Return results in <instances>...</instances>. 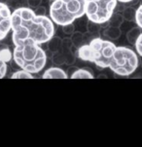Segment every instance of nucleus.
Returning a JSON list of instances; mask_svg holds the SVG:
<instances>
[{
    "mask_svg": "<svg viewBox=\"0 0 142 147\" xmlns=\"http://www.w3.org/2000/svg\"><path fill=\"white\" fill-rule=\"evenodd\" d=\"M134 46H135V50H136V52H137V54L142 58V32L140 35H139L137 41H136Z\"/></svg>",
    "mask_w": 142,
    "mask_h": 147,
    "instance_id": "23",
    "label": "nucleus"
},
{
    "mask_svg": "<svg viewBox=\"0 0 142 147\" xmlns=\"http://www.w3.org/2000/svg\"><path fill=\"white\" fill-rule=\"evenodd\" d=\"M13 61L20 68L36 74L46 66L47 54L40 44L32 40H26L15 45Z\"/></svg>",
    "mask_w": 142,
    "mask_h": 147,
    "instance_id": "2",
    "label": "nucleus"
},
{
    "mask_svg": "<svg viewBox=\"0 0 142 147\" xmlns=\"http://www.w3.org/2000/svg\"><path fill=\"white\" fill-rule=\"evenodd\" d=\"M117 2V0H86L85 15L89 21L106 24L115 11Z\"/></svg>",
    "mask_w": 142,
    "mask_h": 147,
    "instance_id": "6",
    "label": "nucleus"
},
{
    "mask_svg": "<svg viewBox=\"0 0 142 147\" xmlns=\"http://www.w3.org/2000/svg\"><path fill=\"white\" fill-rule=\"evenodd\" d=\"M61 28H62V32H63L66 36H71L72 33L76 30L75 24H74L73 22H71V24H63V26H61Z\"/></svg>",
    "mask_w": 142,
    "mask_h": 147,
    "instance_id": "20",
    "label": "nucleus"
},
{
    "mask_svg": "<svg viewBox=\"0 0 142 147\" xmlns=\"http://www.w3.org/2000/svg\"><path fill=\"white\" fill-rule=\"evenodd\" d=\"M124 17V20L128 22H135V16H136V10L134 9V6H126L121 12Z\"/></svg>",
    "mask_w": 142,
    "mask_h": 147,
    "instance_id": "15",
    "label": "nucleus"
},
{
    "mask_svg": "<svg viewBox=\"0 0 142 147\" xmlns=\"http://www.w3.org/2000/svg\"><path fill=\"white\" fill-rule=\"evenodd\" d=\"M138 64V57L133 49L117 46L108 68L119 76H129L137 69Z\"/></svg>",
    "mask_w": 142,
    "mask_h": 147,
    "instance_id": "5",
    "label": "nucleus"
},
{
    "mask_svg": "<svg viewBox=\"0 0 142 147\" xmlns=\"http://www.w3.org/2000/svg\"><path fill=\"white\" fill-rule=\"evenodd\" d=\"M122 35V29L121 27L106 26L105 27L101 29V36L107 40L114 41L118 40Z\"/></svg>",
    "mask_w": 142,
    "mask_h": 147,
    "instance_id": "11",
    "label": "nucleus"
},
{
    "mask_svg": "<svg viewBox=\"0 0 142 147\" xmlns=\"http://www.w3.org/2000/svg\"><path fill=\"white\" fill-rule=\"evenodd\" d=\"M12 30V12L9 6L0 2V41Z\"/></svg>",
    "mask_w": 142,
    "mask_h": 147,
    "instance_id": "7",
    "label": "nucleus"
},
{
    "mask_svg": "<svg viewBox=\"0 0 142 147\" xmlns=\"http://www.w3.org/2000/svg\"><path fill=\"white\" fill-rule=\"evenodd\" d=\"M62 39L59 36L54 35L50 40L47 42V48L51 54H55L61 50Z\"/></svg>",
    "mask_w": 142,
    "mask_h": 147,
    "instance_id": "13",
    "label": "nucleus"
},
{
    "mask_svg": "<svg viewBox=\"0 0 142 147\" xmlns=\"http://www.w3.org/2000/svg\"><path fill=\"white\" fill-rule=\"evenodd\" d=\"M73 44L70 39V37H66L63 38L61 41V47L59 52L63 55L64 59H65V64L66 65H73L76 61V52L73 51Z\"/></svg>",
    "mask_w": 142,
    "mask_h": 147,
    "instance_id": "8",
    "label": "nucleus"
},
{
    "mask_svg": "<svg viewBox=\"0 0 142 147\" xmlns=\"http://www.w3.org/2000/svg\"><path fill=\"white\" fill-rule=\"evenodd\" d=\"M142 32V29L139 27L137 24L136 26H133L131 28H129L128 31H127V34H126V37H127V40L131 45H135L136 41H137L139 35L141 34Z\"/></svg>",
    "mask_w": 142,
    "mask_h": 147,
    "instance_id": "12",
    "label": "nucleus"
},
{
    "mask_svg": "<svg viewBox=\"0 0 142 147\" xmlns=\"http://www.w3.org/2000/svg\"><path fill=\"white\" fill-rule=\"evenodd\" d=\"M7 1H9V2H13V1H16V0H7Z\"/></svg>",
    "mask_w": 142,
    "mask_h": 147,
    "instance_id": "28",
    "label": "nucleus"
},
{
    "mask_svg": "<svg viewBox=\"0 0 142 147\" xmlns=\"http://www.w3.org/2000/svg\"><path fill=\"white\" fill-rule=\"evenodd\" d=\"M43 79H67L68 75H67L66 71L61 68L59 66H52L47 69L42 75Z\"/></svg>",
    "mask_w": 142,
    "mask_h": 147,
    "instance_id": "10",
    "label": "nucleus"
},
{
    "mask_svg": "<svg viewBox=\"0 0 142 147\" xmlns=\"http://www.w3.org/2000/svg\"><path fill=\"white\" fill-rule=\"evenodd\" d=\"M117 1L122 2V3H127V2H129V1H131V0H117Z\"/></svg>",
    "mask_w": 142,
    "mask_h": 147,
    "instance_id": "27",
    "label": "nucleus"
},
{
    "mask_svg": "<svg viewBox=\"0 0 142 147\" xmlns=\"http://www.w3.org/2000/svg\"><path fill=\"white\" fill-rule=\"evenodd\" d=\"M70 39L72 41V44L75 48H79L82 45L85 44V39H84V32L75 30L72 33V35L70 36Z\"/></svg>",
    "mask_w": 142,
    "mask_h": 147,
    "instance_id": "16",
    "label": "nucleus"
},
{
    "mask_svg": "<svg viewBox=\"0 0 142 147\" xmlns=\"http://www.w3.org/2000/svg\"><path fill=\"white\" fill-rule=\"evenodd\" d=\"M124 22H125V20H124V17L121 12L114 11V13L111 15L110 19L108 20L107 24H108V26H111L121 27L123 26Z\"/></svg>",
    "mask_w": 142,
    "mask_h": 147,
    "instance_id": "14",
    "label": "nucleus"
},
{
    "mask_svg": "<svg viewBox=\"0 0 142 147\" xmlns=\"http://www.w3.org/2000/svg\"><path fill=\"white\" fill-rule=\"evenodd\" d=\"M34 13H35L37 16H46L47 14V9L45 6H42V5H40V6L36 7L35 9H33Z\"/></svg>",
    "mask_w": 142,
    "mask_h": 147,
    "instance_id": "25",
    "label": "nucleus"
},
{
    "mask_svg": "<svg viewBox=\"0 0 142 147\" xmlns=\"http://www.w3.org/2000/svg\"><path fill=\"white\" fill-rule=\"evenodd\" d=\"M42 3V0H26V5L28 8L35 9L36 7L40 6Z\"/></svg>",
    "mask_w": 142,
    "mask_h": 147,
    "instance_id": "24",
    "label": "nucleus"
},
{
    "mask_svg": "<svg viewBox=\"0 0 142 147\" xmlns=\"http://www.w3.org/2000/svg\"><path fill=\"white\" fill-rule=\"evenodd\" d=\"M0 58L4 59L6 63L11 61V59H13V53L11 52L9 46H7V45H0Z\"/></svg>",
    "mask_w": 142,
    "mask_h": 147,
    "instance_id": "17",
    "label": "nucleus"
},
{
    "mask_svg": "<svg viewBox=\"0 0 142 147\" xmlns=\"http://www.w3.org/2000/svg\"><path fill=\"white\" fill-rule=\"evenodd\" d=\"M96 78H104V79H106V78H108V77H107V75H105V74H99V75L96 77Z\"/></svg>",
    "mask_w": 142,
    "mask_h": 147,
    "instance_id": "26",
    "label": "nucleus"
},
{
    "mask_svg": "<svg viewBox=\"0 0 142 147\" xmlns=\"http://www.w3.org/2000/svg\"><path fill=\"white\" fill-rule=\"evenodd\" d=\"M140 65H141V68H142V61H141V63H140Z\"/></svg>",
    "mask_w": 142,
    "mask_h": 147,
    "instance_id": "29",
    "label": "nucleus"
},
{
    "mask_svg": "<svg viewBox=\"0 0 142 147\" xmlns=\"http://www.w3.org/2000/svg\"><path fill=\"white\" fill-rule=\"evenodd\" d=\"M55 24L47 16H37L33 9L19 7L12 12V39L14 45L26 40L47 43L55 35Z\"/></svg>",
    "mask_w": 142,
    "mask_h": 147,
    "instance_id": "1",
    "label": "nucleus"
},
{
    "mask_svg": "<svg viewBox=\"0 0 142 147\" xmlns=\"http://www.w3.org/2000/svg\"><path fill=\"white\" fill-rule=\"evenodd\" d=\"M86 0H53L50 6V18L54 24L63 26L85 16Z\"/></svg>",
    "mask_w": 142,
    "mask_h": 147,
    "instance_id": "4",
    "label": "nucleus"
},
{
    "mask_svg": "<svg viewBox=\"0 0 142 147\" xmlns=\"http://www.w3.org/2000/svg\"><path fill=\"white\" fill-rule=\"evenodd\" d=\"M7 70H8V66H7V63L0 58V79L4 78L7 74Z\"/></svg>",
    "mask_w": 142,
    "mask_h": 147,
    "instance_id": "21",
    "label": "nucleus"
},
{
    "mask_svg": "<svg viewBox=\"0 0 142 147\" xmlns=\"http://www.w3.org/2000/svg\"><path fill=\"white\" fill-rule=\"evenodd\" d=\"M135 22L136 24L142 29V3L140 6L136 9V16H135Z\"/></svg>",
    "mask_w": 142,
    "mask_h": 147,
    "instance_id": "22",
    "label": "nucleus"
},
{
    "mask_svg": "<svg viewBox=\"0 0 142 147\" xmlns=\"http://www.w3.org/2000/svg\"><path fill=\"white\" fill-rule=\"evenodd\" d=\"M52 61H53V63L57 66H61V65L65 64V59H64L63 55L59 51L55 54H52Z\"/></svg>",
    "mask_w": 142,
    "mask_h": 147,
    "instance_id": "19",
    "label": "nucleus"
},
{
    "mask_svg": "<svg viewBox=\"0 0 142 147\" xmlns=\"http://www.w3.org/2000/svg\"><path fill=\"white\" fill-rule=\"evenodd\" d=\"M69 70L66 72L68 78L71 79H94V71L90 67H83V68H78V67H70Z\"/></svg>",
    "mask_w": 142,
    "mask_h": 147,
    "instance_id": "9",
    "label": "nucleus"
},
{
    "mask_svg": "<svg viewBox=\"0 0 142 147\" xmlns=\"http://www.w3.org/2000/svg\"><path fill=\"white\" fill-rule=\"evenodd\" d=\"M10 78L11 79H31V78H34V77H33V74L30 73V72L20 68V70L15 71Z\"/></svg>",
    "mask_w": 142,
    "mask_h": 147,
    "instance_id": "18",
    "label": "nucleus"
},
{
    "mask_svg": "<svg viewBox=\"0 0 142 147\" xmlns=\"http://www.w3.org/2000/svg\"><path fill=\"white\" fill-rule=\"evenodd\" d=\"M116 47L112 41L98 37L77 48L76 57L81 61L94 63L99 68H108Z\"/></svg>",
    "mask_w": 142,
    "mask_h": 147,
    "instance_id": "3",
    "label": "nucleus"
}]
</instances>
